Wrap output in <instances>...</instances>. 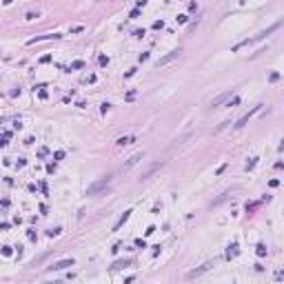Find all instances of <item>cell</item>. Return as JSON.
<instances>
[{"mask_svg": "<svg viewBox=\"0 0 284 284\" xmlns=\"http://www.w3.org/2000/svg\"><path fill=\"white\" fill-rule=\"evenodd\" d=\"M215 264H217V260H209V262H204L202 267H198V269H193V271H189V273H186V277H189V280H193V277H200V275H204V273H209V271L215 267Z\"/></svg>", "mask_w": 284, "mask_h": 284, "instance_id": "obj_1", "label": "cell"}, {"mask_svg": "<svg viewBox=\"0 0 284 284\" xmlns=\"http://www.w3.org/2000/svg\"><path fill=\"white\" fill-rule=\"evenodd\" d=\"M109 184H111V176H107V178H100L98 182H93L89 189H87V195H98V193L102 191V189H107Z\"/></svg>", "mask_w": 284, "mask_h": 284, "instance_id": "obj_2", "label": "cell"}, {"mask_svg": "<svg viewBox=\"0 0 284 284\" xmlns=\"http://www.w3.org/2000/svg\"><path fill=\"white\" fill-rule=\"evenodd\" d=\"M260 109H262V104H258V107H253V109L249 111V113H244V116L240 118V120H238V122H235L233 127H235V129H242V127H244V125H246V122L251 120V116H255V113H258Z\"/></svg>", "mask_w": 284, "mask_h": 284, "instance_id": "obj_3", "label": "cell"}, {"mask_svg": "<svg viewBox=\"0 0 284 284\" xmlns=\"http://www.w3.org/2000/svg\"><path fill=\"white\" fill-rule=\"evenodd\" d=\"M62 36L60 34H47V36H36V38H31V40H27V44L31 47V44H36V42H44V40H60Z\"/></svg>", "mask_w": 284, "mask_h": 284, "instance_id": "obj_4", "label": "cell"}, {"mask_svg": "<svg viewBox=\"0 0 284 284\" xmlns=\"http://www.w3.org/2000/svg\"><path fill=\"white\" fill-rule=\"evenodd\" d=\"M229 98H231V91H224V93H220L217 98H213V100H211V107H222V104H224V102L229 100Z\"/></svg>", "mask_w": 284, "mask_h": 284, "instance_id": "obj_5", "label": "cell"}, {"mask_svg": "<svg viewBox=\"0 0 284 284\" xmlns=\"http://www.w3.org/2000/svg\"><path fill=\"white\" fill-rule=\"evenodd\" d=\"M67 267H73V258L60 260V262H56V264H53V267H49V269H53V271H62V269H67Z\"/></svg>", "mask_w": 284, "mask_h": 284, "instance_id": "obj_6", "label": "cell"}, {"mask_svg": "<svg viewBox=\"0 0 284 284\" xmlns=\"http://www.w3.org/2000/svg\"><path fill=\"white\" fill-rule=\"evenodd\" d=\"M160 167H162V162H155V164H151V167L147 169L144 173H142V180H147V178H151V173H155V171H158Z\"/></svg>", "mask_w": 284, "mask_h": 284, "instance_id": "obj_7", "label": "cell"}, {"mask_svg": "<svg viewBox=\"0 0 284 284\" xmlns=\"http://www.w3.org/2000/svg\"><path fill=\"white\" fill-rule=\"evenodd\" d=\"M176 58H178V51H171V53H167L164 58L158 60V67H162V65H167V62H171V60H176Z\"/></svg>", "mask_w": 284, "mask_h": 284, "instance_id": "obj_8", "label": "cell"}, {"mask_svg": "<svg viewBox=\"0 0 284 284\" xmlns=\"http://www.w3.org/2000/svg\"><path fill=\"white\" fill-rule=\"evenodd\" d=\"M129 215H131V209H129V211H125V213H122V215H120V220H118L116 224H113V231H118V229H120V226L125 224L127 220H129Z\"/></svg>", "mask_w": 284, "mask_h": 284, "instance_id": "obj_9", "label": "cell"}, {"mask_svg": "<svg viewBox=\"0 0 284 284\" xmlns=\"http://www.w3.org/2000/svg\"><path fill=\"white\" fill-rule=\"evenodd\" d=\"M140 160H142V153H133L131 158L127 160V164H125V167H127V169H129V167H133V164H138Z\"/></svg>", "mask_w": 284, "mask_h": 284, "instance_id": "obj_10", "label": "cell"}, {"mask_svg": "<svg viewBox=\"0 0 284 284\" xmlns=\"http://www.w3.org/2000/svg\"><path fill=\"white\" fill-rule=\"evenodd\" d=\"M118 144H120V147H125V144H131V142H135V138L133 135H125V138H118Z\"/></svg>", "mask_w": 284, "mask_h": 284, "instance_id": "obj_11", "label": "cell"}, {"mask_svg": "<svg viewBox=\"0 0 284 284\" xmlns=\"http://www.w3.org/2000/svg\"><path fill=\"white\" fill-rule=\"evenodd\" d=\"M129 264H131V260H120V262H113L111 271H116V269H122V267H129Z\"/></svg>", "mask_w": 284, "mask_h": 284, "instance_id": "obj_12", "label": "cell"}, {"mask_svg": "<svg viewBox=\"0 0 284 284\" xmlns=\"http://www.w3.org/2000/svg\"><path fill=\"white\" fill-rule=\"evenodd\" d=\"M255 253H258L260 258H264V255H267V246H264V244H258V251H255Z\"/></svg>", "mask_w": 284, "mask_h": 284, "instance_id": "obj_13", "label": "cell"}, {"mask_svg": "<svg viewBox=\"0 0 284 284\" xmlns=\"http://www.w3.org/2000/svg\"><path fill=\"white\" fill-rule=\"evenodd\" d=\"M233 255H238V244H231V246H229V258H233Z\"/></svg>", "mask_w": 284, "mask_h": 284, "instance_id": "obj_14", "label": "cell"}, {"mask_svg": "<svg viewBox=\"0 0 284 284\" xmlns=\"http://www.w3.org/2000/svg\"><path fill=\"white\" fill-rule=\"evenodd\" d=\"M255 162H258V158H251L249 162H246V167H244V169H246V171H251V169L255 167Z\"/></svg>", "mask_w": 284, "mask_h": 284, "instance_id": "obj_15", "label": "cell"}, {"mask_svg": "<svg viewBox=\"0 0 284 284\" xmlns=\"http://www.w3.org/2000/svg\"><path fill=\"white\" fill-rule=\"evenodd\" d=\"M176 20H178V22H180V25H184V22L189 20V16H186V13H180V16H178Z\"/></svg>", "mask_w": 284, "mask_h": 284, "instance_id": "obj_16", "label": "cell"}, {"mask_svg": "<svg viewBox=\"0 0 284 284\" xmlns=\"http://www.w3.org/2000/svg\"><path fill=\"white\" fill-rule=\"evenodd\" d=\"M135 246H138V249H147V242H144V240H140V238H138V240H135Z\"/></svg>", "mask_w": 284, "mask_h": 284, "instance_id": "obj_17", "label": "cell"}, {"mask_svg": "<svg viewBox=\"0 0 284 284\" xmlns=\"http://www.w3.org/2000/svg\"><path fill=\"white\" fill-rule=\"evenodd\" d=\"M82 67H84V62H82V60H75L73 65H71V69H82Z\"/></svg>", "mask_w": 284, "mask_h": 284, "instance_id": "obj_18", "label": "cell"}, {"mask_svg": "<svg viewBox=\"0 0 284 284\" xmlns=\"http://www.w3.org/2000/svg\"><path fill=\"white\" fill-rule=\"evenodd\" d=\"M60 231H62V229H51V231H47V235L53 238V235H60Z\"/></svg>", "mask_w": 284, "mask_h": 284, "instance_id": "obj_19", "label": "cell"}, {"mask_svg": "<svg viewBox=\"0 0 284 284\" xmlns=\"http://www.w3.org/2000/svg\"><path fill=\"white\" fill-rule=\"evenodd\" d=\"M38 16H40L38 11H29V13H27V20H34V18H38Z\"/></svg>", "mask_w": 284, "mask_h": 284, "instance_id": "obj_20", "label": "cell"}, {"mask_svg": "<svg viewBox=\"0 0 284 284\" xmlns=\"http://www.w3.org/2000/svg\"><path fill=\"white\" fill-rule=\"evenodd\" d=\"M238 104H240V98H238V96H235V98H233V100H231V102H229V104H226V107H238Z\"/></svg>", "mask_w": 284, "mask_h": 284, "instance_id": "obj_21", "label": "cell"}, {"mask_svg": "<svg viewBox=\"0 0 284 284\" xmlns=\"http://www.w3.org/2000/svg\"><path fill=\"white\" fill-rule=\"evenodd\" d=\"M65 158V151H56V153H53V160H62Z\"/></svg>", "mask_w": 284, "mask_h": 284, "instance_id": "obj_22", "label": "cell"}, {"mask_svg": "<svg viewBox=\"0 0 284 284\" xmlns=\"http://www.w3.org/2000/svg\"><path fill=\"white\" fill-rule=\"evenodd\" d=\"M47 153H49V149H47V147H42V149L38 151V155H40V158H44V155H47Z\"/></svg>", "mask_w": 284, "mask_h": 284, "instance_id": "obj_23", "label": "cell"}, {"mask_svg": "<svg viewBox=\"0 0 284 284\" xmlns=\"http://www.w3.org/2000/svg\"><path fill=\"white\" fill-rule=\"evenodd\" d=\"M162 27H164V22H162V20H155V22H153V29H162Z\"/></svg>", "mask_w": 284, "mask_h": 284, "instance_id": "obj_24", "label": "cell"}, {"mask_svg": "<svg viewBox=\"0 0 284 284\" xmlns=\"http://www.w3.org/2000/svg\"><path fill=\"white\" fill-rule=\"evenodd\" d=\"M98 62H100V65H102V67H104V65H107V62H109V60H107V56H98Z\"/></svg>", "mask_w": 284, "mask_h": 284, "instance_id": "obj_25", "label": "cell"}, {"mask_svg": "<svg viewBox=\"0 0 284 284\" xmlns=\"http://www.w3.org/2000/svg\"><path fill=\"white\" fill-rule=\"evenodd\" d=\"M224 169H226V164H220V167H217V171H215V173H217V176H222V173H224Z\"/></svg>", "mask_w": 284, "mask_h": 284, "instance_id": "obj_26", "label": "cell"}, {"mask_svg": "<svg viewBox=\"0 0 284 284\" xmlns=\"http://www.w3.org/2000/svg\"><path fill=\"white\" fill-rule=\"evenodd\" d=\"M133 36H135V38H142V36H144V29H138V31H133Z\"/></svg>", "mask_w": 284, "mask_h": 284, "instance_id": "obj_27", "label": "cell"}]
</instances>
